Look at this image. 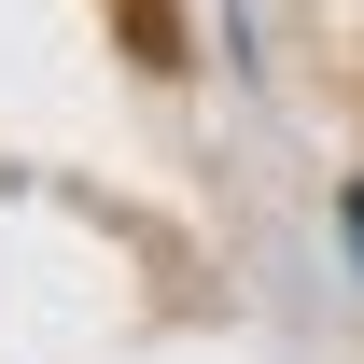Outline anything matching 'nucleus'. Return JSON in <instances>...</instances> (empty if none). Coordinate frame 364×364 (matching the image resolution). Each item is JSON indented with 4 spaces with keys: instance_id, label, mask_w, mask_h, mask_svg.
<instances>
[{
    "instance_id": "obj_1",
    "label": "nucleus",
    "mask_w": 364,
    "mask_h": 364,
    "mask_svg": "<svg viewBox=\"0 0 364 364\" xmlns=\"http://www.w3.org/2000/svg\"><path fill=\"white\" fill-rule=\"evenodd\" d=\"M350 238H364V196H350Z\"/></svg>"
}]
</instances>
